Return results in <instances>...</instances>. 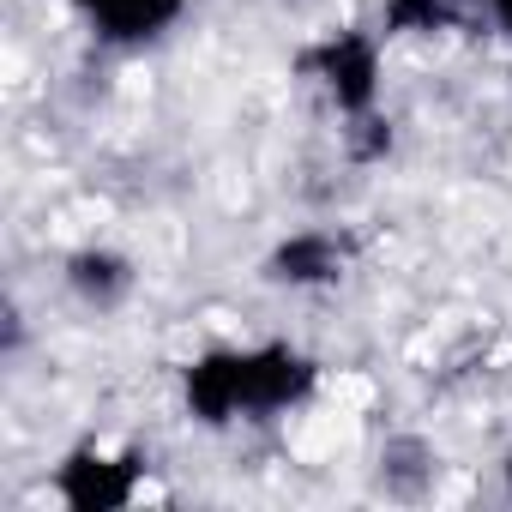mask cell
Here are the masks:
<instances>
[{
  "label": "cell",
  "instance_id": "obj_2",
  "mask_svg": "<svg viewBox=\"0 0 512 512\" xmlns=\"http://www.w3.org/2000/svg\"><path fill=\"white\" fill-rule=\"evenodd\" d=\"M314 67H320V79H326V91H332V103L338 109H368L374 103V79H380V55H374V43L368 37H332L320 55H314Z\"/></svg>",
  "mask_w": 512,
  "mask_h": 512
},
{
  "label": "cell",
  "instance_id": "obj_1",
  "mask_svg": "<svg viewBox=\"0 0 512 512\" xmlns=\"http://www.w3.org/2000/svg\"><path fill=\"white\" fill-rule=\"evenodd\" d=\"M314 386V362H302L284 344L260 350H217L187 374V404L205 422H235V416H272L296 404Z\"/></svg>",
  "mask_w": 512,
  "mask_h": 512
},
{
  "label": "cell",
  "instance_id": "obj_5",
  "mask_svg": "<svg viewBox=\"0 0 512 512\" xmlns=\"http://www.w3.org/2000/svg\"><path fill=\"white\" fill-rule=\"evenodd\" d=\"M494 19H500V25L512 31V0H494Z\"/></svg>",
  "mask_w": 512,
  "mask_h": 512
},
{
  "label": "cell",
  "instance_id": "obj_4",
  "mask_svg": "<svg viewBox=\"0 0 512 512\" xmlns=\"http://www.w3.org/2000/svg\"><path fill=\"white\" fill-rule=\"evenodd\" d=\"M278 278H290V284H326V278H338V266H344V247L332 241V235H302V241H290L284 253H278Z\"/></svg>",
  "mask_w": 512,
  "mask_h": 512
},
{
  "label": "cell",
  "instance_id": "obj_3",
  "mask_svg": "<svg viewBox=\"0 0 512 512\" xmlns=\"http://www.w3.org/2000/svg\"><path fill=\"white\" fill-rule=\"evenodd\" d=\"M79 7L109 31V37H157L175 13H181V0H79Z\"/></svg>",
  "mask_w": 512,
  "mask_h": 512
}]
</instances>
